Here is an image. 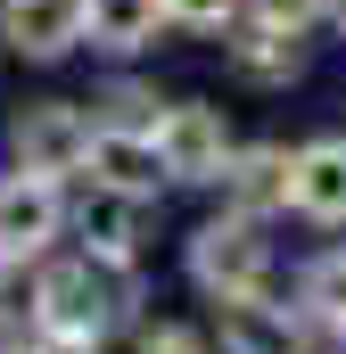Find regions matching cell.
<instances>
[{
  "instance_id": "cell-14",
  "label": "cell",
  "mask_w": 346,
  "mask_h": 354,
  "mask_svg": "<svg viewBox=\"0 0 346 354\" xmlns=\"http://www.w3.org/2000/svg\"><path fill=\"white\" fill-rule=\"evenodd\" d=\"M305 305H313L322 322H338V330H346V248H338V256H322V264L305 272Z\"/></svg>"
},
{
  "instance_id": "cell-3",
  "label": "cell",
  "mask_w": 346,
  "mask_h": 354,
  "mask_svg": "<svg viewBox=\"0 0 346 354\" xmlns=\"http://www.w3.org/2000/svg\"><path fill=\"white\" fill-rule=\"evenodd\" d=\"M149 132H157V157H165L173 181H223L231 149H223V115L215 107H165Z\"/></svg>"
},
{
  "instance_id": "cell-1",
  "label": "cell",
  "mask_w": 346,
  "mask_h": 354,
  "mask_svg": "<svg viewBox=\"0 0 346 354\" xmlns=\"http://www.w3.org/2000/svg\"><path fill=\"white\" fill-rule=\"evenodd\" d=\"M264 272H272V248H264L256 214H223L190 239V280L215 297V305H248L264 297Z\"/></svg>"
},
{
  "instance_id": "cell-15",
  "label": "cell",
  "mask_w": 346,
  "mask_h": 354,
  "mask_svg": "<svg viewBox=\"0 0 346 354\" xmlns=\"http://www.w3.org/2000/svg\"><path fill=\"white\" fill-rule=\"evenodd\" d=\"M173 25H190V33H223L231 17H239V0H165Z\"/></svg>"
},
{
  "instance_id": "cell-10",
  "label": "cell",
  "mask_w": 346,
  "mask_h": 354,
  "mask_svg": "<svg viewBox=\"0 0 346 354\" xmlns=\"http://www.w3.org/2000/svg\"><path fill=\"white\" fill-rule=\"evenodd\" d=\"M83 239H91V256H107V264H124L132 256V239H140V198L132 189H107V181H91V198H83Z\"/></svg>"
},
{
  "instance_id": "cell-9",
  "label": "cell",
  "mask_w": 346,
  "mask_h": 354,
  "mask_svg": "<svg viewBox=\"0 0 346 354\" xmlns=\"http://www.w3.org/2000/svg\"><path fill=\"white\" fill-rule=\"evenodd\" d=\"M91 174L107 181V189H132V198H149L157 174H165V157H157V132H91Z\"/></svg>"
},
{
  "instance_id": "cell-8",
  "label": "cell",
  "mask_w": 346,
  "mask_h": 354,
  "mask_svg": "<svg viewBox=\"0 0 346 354\" xmlns=\"http://www.w3.org/2000/svg\"><path fill=\"white\" fill-rule=\"evenodd\" d=\"M223 189H231L239 214L289 206V189H297V157H289V149H239V157L223 165Z\"/></svg>"
},
{
  "instance_id": "cell-5",
  "label": "cell",
  "mask_w": 346,
  "mask_h": 354,
  "mask_svg": "<svg viewBox=\"0 0 346 354\" xmlns=\"http://www.w3.org/2000/svg\"><path fill=\"white\" fill-rule=\"evenodd\" d=\"M91 25V0H0V41L17 58H58Z\"/></svg>"
},
{
  "instance_id": "cell-17",
  "label": "cell",
  "mask_w": 346,
  "mask_h": 354,
  "mask_svg": "<svg viewBox=\"0 0 346 354\" xmlns=\"http://www.w3.org/2000/svg\"><path fill=\"white\" fill-rule=\"evenodd\" d=\"M140 354H206V346H198L190 330H149V338H140Z\"/></svg>"
},
{
  "instance_id": "cell-19",
  "label": "cell",
  "mask_w": 346,
  "mask_h": 354,
  "mask_svg": "<svg viewBox=\"0 0 346 354\" xmlns=\"http://www.w3.org/2000/svg\"><path fill=\"white\" fill-rule=\"evenodd\" d=\"M17 354H42V346H17Z\"/></svg>"
},
{
  "instance_id": "cell-16",
  "label": "cell",
  "mask_w": 346,
  "mask_h": 354,
  "mask_svg": "<svg viewBox=\"0 0 346 354\" xmlns=\"http://www.w3.org/2000/svg\"><path fill=\"white\" fill-rule=\"evenodd\" d=\"M330 8H338V0H256L264 25H289V33H305V25H313V17H330Z\"/></svg>"
},
{
  "instance_id": "cell-11",
  "label": "cell",
  "mask_w": 346,
  "mask_h": 354,
  "mask_svg": "<svg viewBox=\"0 0 346 354\" xmlns=\"http://www.w3.org/2000/svg\"><path fill=\"white\" fill-rule=\"evenodd\" d=\"M223 354H297V322H289V313H272L264 297L223 305Z\"/></svg>"
},
{
  "instance_id": "cell-7",
  "label": "cell",
  "mask_w": 346,
  "mask_h": 354,
  "mask_svg": "<svg viewBox=\"0 0 346 354\" xmlns=\"http://www.w3.org/2000/svg\"><path fill=\"white\" fill-rule=\"evenodd\" d=\"M289 206L313 214V223H346V140L297 149V189H289Z\"/></svg>"
},
{
  "instance_id": "cell-13",
  "label": "cell",
  "mask_w": 346,
  "mask_h": 354,
  "mask_svg": "<svg viewBox=\"0 0 346 354\" xmlns=\"http://www.w3.org/2000/svg\"><path fill=\"white\" fill-rule=\"evenodd\" d=\"M231 66H239V75H248V83H289V75H297V50H289V25H248V33H239V41H231Z\"/></svg>"
},
{
  "instance_id": "cell-12",
  "label": "cell",
  "mask_w": 346,
  "mask_h": 354,
  "mask_svg": "<svg viewBox=\"0 0 346 354\" xmlns=\"http://www.w3.org/2000/svg\"><path fill=\"white\" fill-rule=\"evenodd\" d=\"M165 25V0H91V50H140Z\"/></svg>"
},
{
  "instance_id": "cell-2",
  "label": "cell",
  "mask_w": 346,
  "mask_h": 354,
  "mask_svg": "<svg viewBox=\"0 0 346 354\" xmlns=\"http://www.w3.org/2000/svg\"><path fill=\"white\" fill-rule=\"evenodd\" d=\"M124 305H132V288L107 272V256H91V264H58V272H42V288H33L42 330H66V338H99V330H116Z\"/></svg>"
},
{
  "instance_id": "cell-6",
  "label": "cell",
  "mask_w": 346,
  "mask_h": 354,
  "mask_svg": "<svg viewBox=\"0 0 346 354\" xmlns=\"http://www.w3.org/2000/svg\"><path fill=\"white\" fill-rule=\"evenodd\" d=\"M50 239H58V189L50 174L17 165V181H0V256H42Z\"/></svg>"
},
{
  "instance_id": "cell-18",
  "label": "cell",
  "mask_w": 346,
  "mask_h": 354,
  "mask_svg": "<svg viewBox=\"0 0 346 354\" xmlns=\"http://www.w3.org/2000/svg\"><path fill=\"white\" fill-rule=\"evenodd\" d=\"M338 25H346V0H338Z\"/></svg>"
},
{
  "instance_id": "cell-4",
  "label": "cell",
  "mask_w": 346,
  "mask_h": 354,
  "mask_svg": "<svg viewBox=\"0 0 346 354\" xmlns=\"http://www.w3.org/2000/svg\"><path fill=\"white\" fill-rule=\"evenodd\" d=\"M17 165H25V174H83L91 165V124L83 115H75V107H58V99H50V107H25V115H17Z\"/></svg>"
}]
</instances>
